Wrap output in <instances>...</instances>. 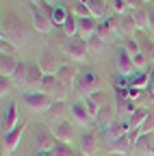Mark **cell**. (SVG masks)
Wrapping results in <instances>:
<instances>
[{"label": "cell", "mask_w": 154, "mask_h": 156, "mask_svg": "<svg viewBox=\"0 0 154 156\" xmlns=\"http://www.w3.org/2000/svg\"><path fill=\"white\" fill-rule=\"evenodd\" d=\"M76 74L74 72V67L72 65H67V63H63V67L56 72V80H59L61 85H65V87H70L72 91H74V83H76Z\"/></svg>", "instance_id": "44dd1931"}, {"label": "cell", "mask_w": 154, "mask_h": 156, "mask_svg": "<svg viewBox=\"0 0 154 156\" xmlns=\"http://www.w3.org/2000/svg\"><path fill=\"white\" fill-rule=\"evenodd\" d=\"M132 63H134V67H137V69H141V72H148L150 58L145 56V52H137V54L132 56Z\"/></svg>", "instance_id": "d590c367"}, {"label": "cell", "mask_w": 154, "mask_h": 156, "mask_svg": "<svg viewBox=\"0 0 154 156\" xmlns=\"http://www.w3.org/2000/svg\"><path fill=\"white\" fill-rule=\"evenodd\" d=\"M104 46H106V41H104L100 35H93L89 41H87V50H89V54H100V52L104 50Z\"/></svg>", "instance_id": "d6a6232c"}, {"label": "cell", "mask_w": 154, "mask_h": 156, "mask_svg": "<svg viewBox=\"0 0 154 156\" xmlns=\"http://www.w3.org/2000/svg\"><path fill=\"white\" fill-rule=\"evenodd\" d=\"M150 83H152V74L150 72H139V74H134L130 78V85L128 87H132V89H145Z\"/></svg>", "instance_id": "4316f807"}, {"label": "cell", "mask_w": 154, "mask_h": 156, "mask_svg": "<svg viewBox=\"0 0 154 156\" xmlns=\"http://www.w3.org/2000/svg\"><path fill=\"white\" fill-rule=\"evenodd\" d=\"M78 143H81V154L83 156H98L100 139H98V132L95 130H85Z\"/></svg>", "instance_id": "ba28073f"}, {"label": "cell", "mask_w": 154, "mask_h": 156, "mask_svg": "<svg viewBox=\"0 0 154 156\" xmlns=\"http://www.w3.org/2000/svg\"><path fill=\"white\" fill-rule=\"evenodd\" d=\"M148 30L154 35V7H148Z\"/></svg>", "instance_id": "b9f144b4"}, {"label": "cell", "mask_w": 154, "mask_h": 156, "mask_svg": "<svg viewBox=\"0 0 154 156\" xmlns=\"http://www.w3.org/2000/svg\"><path fill=\"white\" fill-rule=\"evenodd\" d=\"M145 2H150V0H143V5H145Z\"/></svg>", "instance_id": "bcb514c9"}, {"label": "cell", "mask_w": 154, "mask_h": 156, "mask_svg": "<svg viewBox=\"0 0 154 156\" xmlns=\"http://www.w3.org/2000/svg\"><path fill=\"white\" fill-rule=\"evenodd\" d=\"M134 30H139L137 24H134V17L132 13H124V15H117V37L126 39V37H132Z\"/></svg>", "instance_id": "2e32d148"}, {"label": "cell", "mask_w": 154, "mask_h": 156, "mask_svg": "<svg viewBox=\"0 0 154 156\" xmlns=\"http://www.w3.org/2000/svg\"><path fill=\"white\" fill-rule=\"evenodd\" d=\"M87 7L93 17H106V0H89Z\"/></svg>", "instance_id": "f546056e"}, {"label": "cell", "mask_w": 154, "mask_h": 156, "mask_svg": "<svg viewBox=\"0 0 154 156\" xmlns=\"http://www.w3.org/2000/svg\"><path fill=\"white\" fill-rule=\"evenodd\" d=\"M104 136H106V141L111 143V141H117L120 136H124V134H128L130 132V126H128V119H124V122H120V119H115L111 126H106L104 130Z\"/></svg>", "instance_id": "9a60e30c"}, {"label": "cell", "mask_w": 154, "mask_h": 156, "mask_svg": "<svg viewBox=\"0 0 154 156\" xmlns=\"http://www.w3.org/2000/svg\"><path fill=\"white\" fill-rule=\"evenodd\" d=\"M137 134H154V115L152 113H148L145 122L141 124V128L137 130Z\"/></svg>", "instance_id": "8d00e7d4"}, {"label": "cell", "mask_w": 154, "mask_h": 156, "mask_svg": "<svg viewBox=\"0 0 154 156\" xmlns=\"http://www.w3.org/2000/svg\"><path fill=\"white\" fill-rule=\"evenodd\" d=\"M148 108H141V106H137V111H134L130 117H128V126H130V132H137L139 128H141V124L145 122V117H148Z\"/></svg>", "instance_id": "484cf974"}, {"label": "cell", "mask_w": 154, "mask_h": 156, "mask_svg": "<svg viewBox=\"0 0 154 156\" xmlns=\"http://www.w3.org/2000/svg\"><path fill=\"white\" fill-rule=\"evenodd\" d=\"M141 52H145V56L150 58V63L154 61V44L150 41V39H143V44H141Z\"/></svg>", "instance_id": "ab89813d"}, {"label": "cell", "mask_w": 154, "mask_h": 156, "mask_svg": "<svg viewBox=\"0 0 154 156\" xmlns=\"http://www.w3.org/2000/svg\"><path fill=\"white\" fill-rule=\"evenodd\" d=\"M98 26L100 22L95 17H85V20H78V37L89 41L93 35H98Z\"/></svg>", "instance_id": "e0dca14e"}, {"label": "cell", "mask_w": 154, "mask_h": 156, "mask_svg": "<svg viewBox=\"0 0 154 156\" xmlns=\"http://www.w3.org/2000/svg\"><path fill=\"white\" fill-rule=\"evenodd\" d=\"M106 102H109V95L104 91H95L89 98H85V104H87V108H89V113L93 117V122H95V117H98V113L106 106Z\"/></svg>", "instance_id": "4fadbf2b"}, {"label": "cell", "mask_w": 154, "mask_h": 156, "mask_svg": "<svg viewBox=\"0 0 154 156\" xmlns=\"http://www.w3.org/2000/svg\"><path fill=\"white\" fill-rule=\"evenodd\" d=\"M24 130H26V122L17 124L11 132H5V134H2V150H5L7 154H13V152L17 150V145H20V141H22Z\"/></svg>", "instance_id": "52a82bcc"}, {"label": "cell", "mask_w": 154, "mask_h": 156, "mask_svg": "<svg viewBox=\"0 0 154 156\" xmlns=\"http://www.w3.org/2000/svg\"><path fill=\"white\" fill-rule=\"evenodd\" d=\"M56 143H59V141L54 139L52 130H48L46 126H39L35 130V145H37L39 152H52Z\"/></svg>", "instance_id": "9c48e42d"}, {"label": "cell", "mask_w": 154, "mask_h": 156, "mask_svg": "<svg viewBox=\"0 0 154 156\" xmlns=\"http://www.w3.org/2000/svg\"><path fill=\"white\" fill-rule=\"evenodd\" d=\"M30 15H33V26L37 33L41 35H48L52 30V5L48 2H41V5H30Z\"/></svg>", "instance_id": "7a4b0ae2"}, {"label": "cell", "mask_w": 154, "mask_h": 156, "mask_svg": "<svg viewBox=\"0 0 154 156\" xmlns=\"http://www.w3.org/2000/svg\"><path fill=\"white\" fill-rule=\"evenodd\" d=\"M67 15H70V13H67V9H65L63 5H54V7H52V15H50V17H52V24H54V26H63L65 20H67Z\"/></svg>", "instance_id": "f1b7e54d"}, {"label": "cell", "mask_w": 154, "mask_h": 156, "mask_svg": "<svg viewBox=\"0 0 154 156\" xmlns=\"http://www.w3.org/2000/svg\"><path fill=\"white\" fill-rule=\"evenodd\" d=\"M37 63H39V67H41V72H44L46 76H54L56 72L63 67L59 61H56V54H54L50 48H46V50L41 52V56H39V61H37Z\"/></svg>", "instance_id": "30bf717a"}, {"label": "cell", "mask_w": 154, "mask_h": 156, "mask_svg": "<svg viewBox=\"0 0 154 156\" xmlns=\"http://www.w3.org/2000/svg\"><path fill=\"white\" fill-rule=\"evenodd\" d=\"M61 28H63V33H65V37H67V39L78 37V17H74V15L70 13V15H67V20H65V24H63Z\"/></svg>", "instance_id": "83f0119b"}, {"label": "cell", "mask_w": 154, "mask_h": 156, "mask_svg": "<svg viewBox=\"0 0 154 156\" xmlns=\"http://www.w3.org/2000/svg\"><path fill=\"white\" fill-rule=\"evenodd\" d=\"M65 113H67V106H65V102H56V100H54V104L50 106V111L46 113V117H48L50 122L59 124V122H65Z\"/></svg>", "instance_id": "cb8c5ba5"}, {"label": "cell", "mask_w": 154, "mask_h": 156, "mask_svg": "<svg viewBox=\"0 0 154 156\" xmlns=\"http://www.w3.org/2000/svg\"><path fill=\"white\" fill-rule=\"evenodd\" d=\"M22 102L33 115H39V113L46 115L50 111V106L54 104V98L46 95V93H39V91H24L22 93Z\"/></svg>", "instance_id": "3957f363"}, {"label": "cell", "mask_w": 154, "mask_h": 156, "mask_svg": "<svg viewBox=\"0 0 154 156\" xmlns=\"http://www.w3.org/2000/svg\"><path fill=\"white\" fill-rule=\"evenodd\" d=\"M0 39L2 41H9L15 50H20L28 44V30L26 26L20 22V17L15 13H5L2 15V33H0Z\"/></svg>", "instance_id": "6da1fadb"}, {"label": "cell", "mask_w": 154, "mask_h": 156, "mask_svg": "<svg viewBox=\"0 0 154 156\" xmlns=\"http://www.w3.org/2000/svg\"><path fill=\"white\" fill-rule=\"evenodd\" d=\"M17 65H20V61H17L15 56H11V54H2V56H0V76L11 78V76L15 74Z\"/></svg>", "instance_id": "7402d4cb"}, {"label": "cell", "mask_w": 154, "mask_h": 156, "mask_svg": "<svg viewBox=\"0 0 154 156\" xmlns=\"http://www.w3.org/2000/svg\"><path fill=\"white\" fill-rule=\"evenodd\" d=\"M70 115H72V122L76 126H81V128H89L91 122H93V117L85 104V100H78V102H72L70 104Z\"/></svg>", "instance_id": "8992f818"}, {"label": "cell", "mask_w": 154, "mask_h": 156, "mask_svg": "<svg viewBox=\"0 0 154 156\" xmlns=\"http://www.w3.org/2000/svg\"><path fill=\"white\" fill-rule=\"evenodd\" d=\"M63 50L65 54L76 63H87L89 61V50H87V41L81 37H72L63 44Z\"/></svg>", "instance_id": "5b68a950"}, {"label": "cell", "mask_w": 154, "mask_h": 156, "mask_svg": "<svg viewBox=\"0 0 154 156\" xmlns=\"http://www.w3.org/2000/svg\"><path fill=\"white\" fill-rule=\"evenodd\" d=\"M44 2H48V5L54 7V5H61V0H44Z\"/></svg>", "instance_id": "ee69618b"}, {"label": "cell", "mask_w": 154, "mask_h": 156, "mask_svg": "<svg viewBox=\"0 0 154 156\" xmlns=\"http://www.w3.org/2000/svg\"><path fill=\"white\" fill-rule=\"evenodd\" d=\"M72 15H74V17H78V20L93 17L91 11H89V7H87L85 2H81V0H74V2H72Z\"/></svg>", "instance_id": "4dcf8cb0"}, {"label": "cell", "mask_w": 154, "mask_h": 156, "mask_svg": "<svg viewBox=\"0 0 154 156\" xmlns=\"http://www.w3.org/2000/svg\"><path fill=\"white\" fill-rule=\"evenodd\" d=\"M98 35L104 39V41H106L111 35H117V15L104 17L102 22H100V26H98Z\"/></svg>", "instance_id": "ffe728a7"}, {"label": "cell", "mask_w": 154, "mask_h": 156, "mask_svg": "<svg viewBox=\"0 0 154 156\" xmlns=\"http://www.w3.org/2000/svg\"><path fill=\"white\" fill-rule=\"evenodd\" d=\"M15 85H13V80H11V78H0V98H2V100H5V98H9L11 95V89H13Z\"/></svg>", "instance_id": "74e56055"}, {"label": "cell", "mask_w": 154, "mask_h": 156, "mask_svg": "<svg viewBox=\"0 0 154 156\" xmlns=\"http://www.w3.org/2000/svg\"><path fill=\"white\" fill-rule=\"evenodd\" d=\"M152 156H154V147H152Z\"/></svg>", "instance_id": "7dc6e473"}, {"label": "cell", "mask_w": 154, "mask_h": 156, "mask_svg": "<svg viewBox=\"0 0 154 156\" xmlns=\"http://www.w3.org/2000/svg\"><path fill=\"white\" fill-rule=\"evenodd\" d=\"M115 67H117V74H122L126 78H132V74L137 72V67L132 63V56L122 48L117 50V56H115Z\"/></svg>", "instance_id": "8fae6325"}, {"label": "cell", "mask_w": 154, "mask_h": 156, "mask_svg": "<svg viewBox=\"0 0 154 156\" xmlns=\"http://www.w3.org/2000/svg\"><path fill=\"white\" fill-rule=\"evenodd\" d=\"M141 7H145L143 0H126V9H128V13L137 11V9H141Z\"/></svg>", "instance_id": "60d3db41"}, {"label": "cell", "mask_w": 154, "mask_h": 156, "mask_svg": "<svg viewBox=\"0 0 154 156\" xmlns=\"http://www.w3.org/2000/svg\"><path fill=\"white\" fill-rule=\"evenodd\" d=\"M120 48L126 50L130 56H134L137 52H141V44H139L134 37H126V39H122V46H120Z\"/></svg>", "instance_id": "836d02e7"}, {"label": "cell", "mask_w": 154, "mask_h": 156, "mask_svg": "<svg viewBox=\"0 0 154 156\" xmlns=\"http://www.w3.org/2000/svg\"><path fill=\"white\" fill-rule=\"evenodd\" d=\"M54 89H56V74L54 76H44V80L39 85V93H46V95H54Z\"/></svg>", "instance_id": "1f68e13d"}, {"label": "cell", "mask_w": 154, "mask_h": 156, "mask_svg": "<svg viewBox=\"0 0 154 156\" xmlns=\"http://www.w3.org/2000/svg\"><path fill=\"white\" fill-rule=\"evenodd\" d=\"M50 156H74V152H72V147L67 143H56L54 150L50 152Z\"/></svg>", "instance_id": "f35d334b"}, {"label": "cell", "mask_w": 154, "mask_h": 156, "mask_svg": "<svg viewBox=\"0 0 154 156\" xmlns=\"http://www.w3.org/2000/svg\"><path fill=\"white\" fill-rule=\"evenodd\" d=\"M50 130H52L54 139L59 143H67L70 145L74 141V124H70V122H59V124H54Z\"/></svg>", "instance_id": "5bb4252c"}, {"label": "cell", "mask_w": 154, "mask_h": 156, "mask_svg": "<svg viewBox=\"0 0 154 156\" xmlns=\"http://www.w3.org/2000/svg\"><path fill=\"white\" fill-rule=\"evenodd\" d=\"M132 17H134V24H137V28L139 30H143V28H148V7H141V9H137V11H132Z\"/></svg>", "instance_id": "e575fe53"}, {"label": "cell", "mask_w": 154, "mask_h": 156, "mask_svg": "<svg viewBox=\"0 0 154 156\" xmlns=\"http://www.w3.org/2000/svg\"><path fill=\"white\" fill-rule=\"evenodd\" d=\"M17 119H20V115H17V102H11L7 106V111L2 113V134L11 132L17 126Z\"/></svg>", "instance_id": "ac0fdd59"}, {"label": "cell", "mask_w": 154, "mask_h": 156, "mask_svg": "<svg viewBox=\"0 0 154 156\" xmlns=\"http://www.w3.org/2000/svg\"><path fill=\"white\" fill-rule=\"evenodd\" d=\"M152 147H154V134H139L132 152L139 156H152Z\"/></svg>", "instance_id": "d6986e66"}, {"label": "cell", "mask_w": 154, "mask_h": 156, "mask_svg": "<svg viewBox=\"0 0 154 156\" xmlns=\"http://www.w3.org/2000/svg\"><path fill=\"white\" fill-rule=\"evenodd\" d=\"M115 100H117V104H115V113H117V115H128L130 117L134 111H137V106L132 104V100H128L124 93L115 91Z\"/></svg>", "instance_id": "603a6c76"}, {"label": "cell", "mask_w": 154, "mask_h": 156, "mask_svg": "<svg viewBox=\"0 0 154 156\" xmlns=\"http://www.w3.org/2000/svg\"><path fill=\"white\" fill-rule=\"evenodd\" d=\"M28 2H30V5H41L44 0H28Z\"/></svg>", "instance_id": "f6af8a7d"}, {"label": "cell", "mask_w": 154, "mask_h": 156, "mask_svg": "<svg viewBox=\"0 0 154 156\" xmlns=\"http://www.w3.org/2000/svg\"><path fill=\"white\" fill-rule=\"evenodd\" d=\"M100 76L95 72H83L76 76V83H74V93L81 95V100H85V98H89L91 93L95 91H102L100 89Z\"/></svg>", "instance_id": "277c9868"}, {"label": "cell", "mask_w": 154, "mask_h": 156, "mask_svg": "<svg viewBox=\"0 0 154 156\" xmlns=\"http://www.w3.org/2000/svg\"><path fill=\"white\" fill-rule=\"evenodd\" d=\"M0 50H2V54H11V56H13V50H15V48H13L9 41H2V39H0Z\"/></svg>", "instance_id": "7bdbcfd3"}, {"label": "cell", "mask_w": 154, "mask_h": 156, "mask_svg": "<svg viewBox=\"0 0 154 156\" xmlns=\"http://www.w3.org/2000/svg\"><path fill=\"white\" fill-rule=\"evenodd\" d=\"M26 76H28V61H22L20 65H17L15 74L11 76V80H13V85H15L17 89L24 91V87H26Z\"/></svg>", "instance_id": "d4e9b609"}, {"label": "cell", "mask_w": 154, "mask_h": 156, "mask_svg": "<svg viewBox=\"0 0 154 156\" xmlns=\"http://www.w3.org/2000/svg\"><path fill=\"white\" fill-rule=\"evenodd\" d=\"M132 147H134V141H132V136H130V132H128V134L120 136L117 141H111V143L106 145V152H109V154L128 156V154H132Z\"/></svg>", "instance_id": "7c38bea8"}]
</instances>
